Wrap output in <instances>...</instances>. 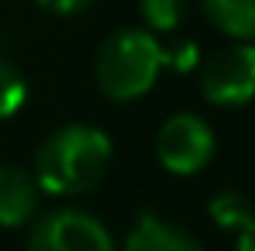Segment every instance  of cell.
Returning <instances> with one entry per match:
<instances>
[{
    "label": "cell",
    "instance_id": "6da1fadb",
    "mask_svg": "<svg viewBox=\"0 0 255 251\" xmlns=\"http://www.w3.org/2000/svg\"><path fill=\"white\" fill-rule=\"evenodd\" d=\"M114 145L93 124H66L52 131L35 155V182L45 193L76 196L93 189L111 166Z\"/></svg>",
    "mask_w": 255,
    "mask_h": 251
},
{
    "label": "cell",
    "instance_id": "7a4b0ae2",
    "mask_svg": "<svg viewBox=\"0 0 255 251\" xmlns=\"http://www.w3.org/2000/svg\"><path fill=\"white\" fill-rule=\"evenodd\" d=\"M166 62V48L152 31L121 28L97 52V83L114 100H134L148 93Z\"/></svg>",
    "mask_w": 255,
    "mask_h": 251
},
{
    "label": "cell",
    "instance_id": "3957f363",
    "mask_svg": "<svg viewBox=\"0 0 255 251\" xmlns=\"http://www.w3.org/2000/svg\"><path fill=\"white\" fill-rule=\"evenodd\" d=\"M28 251H114L111 231L86 210H52L28 231Z\"/></svg>",
    "mask_w": 255,
    "mask_h": 251
},
{
    "label": "cell",
    "instance_id": "277c9868",
    "mask_svg": "<svg viewBox=\"0 0 255 251\" xmlns=\"http://www.w3.org/2000/svg\"><path fill=\"white\" fill-rule=\"evenodd\" d=\"M155 155L176 175H193L211 162L214 131L197 114H172L155 134Z\"/></svg>",
    "mask_w": 255,
    "mask_h": 251
},
{
    "label": "cell",
    "instance_id": "5b68a950",
    "mask_svg": "<svg viewBox=\"0 0 255 251\" xmlns=\"http://www.w3.org/2000/svg\"><path fill=\"white\" fill-rule=\"evenodd\" d=\"M200 89L211 103L221 107H238L255 96V45H228L217 48L204 62Z\"/></svg>",
    "mask_w": 255,
    "mask_h": 251
},
{
    "label": "cell",
    "instance_id": "8992f818",
    "mask_svg": "<svg viewBox=\"0 0 255 251\" xmlns=\"http://www.w3.org/2000/svg\"><path fill=\"white\" fill-rule=\"evenodd\" d=\"M38 207V182L28 168L0 166V224L21 227L35 217Z\"/></svg>",
    "mask_w": 255,
    "mask_h": 251
},
{
    "label": "cell",
    "instance_id": "52a82bcc",
    "mask_svg": "<svg viewBox=\"0 0 255 251\" xmlns=\"http://www.w3.org/2000/svg\"><path fill=\"white\" fill-rule=\"evenodd\" d=\"M125 251H200V245L186 231L159 220L155 213H141L128 231Z\"/></svg>",
    "mask_w": 255,
    "mask_h": 251
},
{
    "label": "cell",
    "instance_id": "ba28073f",
    "mask_svg": "<svg viewBox=\"0 0 255 251\" xmlns=\"http://www.w3.org/2000/svg\"><path fill=\"white\" fill-rule=\"evenodd\" d=\"M204 14L211 17L214 28L238 38L242 45L255 42V0H207Z\"/></svg>",
    "mask_w": 255,
    "mask_h": 251
},
{
    "label": "cell",
    "instance_id": "9c48e42d",
    "mask_svg": "<svg viewBox=\"0 0 255 251\" xmlns=\"http://www.w3.org/2000/svg\"><path fill=\"white\" fill-rule=\"evenodd\" d=\"M211 217L221 224V227L238 231V234H242V231L255 220L249 196H245V193H238V189H224V193H217V196L211 200Z\"/></svg>",
    "mask_w": 255,
    "mask_h": 251
},
{
    "label": "cell",
    "instance_id": "30bf717a",
    "mask_svg": "<svg viewBox=\"0 0 255 251\" xmlns=\"http://www.w3.org/2000/svg\"><path fill=\"white\" fill-rule=\"evenodd\" d=\"M28 100V83L17 66L0 59V117H14Z\"/></svg>",
    "mask_w": 255,
    "mask_h": 251
},
{
    "label": "cell",
    "instance_id": "8fae6325",
    "mask_svg": "<svg viewBox=\"0 0 255 251\" xmlns=\"http://www.w3.org/2000/svg\"><path fill=\"white\" fill-rule=\"evenodd\" d=\"M183 3L179 0H145L141 3V17L148 21V28L155 31H172L179 21H183Z\"/></svg>",
    "mask_w": 255,
    "mask_h": 251
},
{
    "label": "cell",
    "instance_id": "7c38bea8",
    "mask_svg": "<svg viewBox=\"0 0 255 251\" xmlns=\"http://www.w3.org/2000/svg\"><path fill=\"white\" fill-rule=\"evenodd\" d=\"M238 251H255V220L238 234Z\"/></svg>",
    "mask_w": 255,
    "mask_h": 251
}]
</instances>
